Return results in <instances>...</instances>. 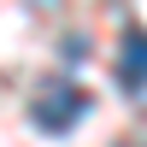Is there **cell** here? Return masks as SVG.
<instances>
[{
    "instance_id": "obj_3",
    "label": "cell",
    "mask_w": 147,
    "mask_h": 147,
    "mask_svg": "<svg viewBox=\"0 0 147 147\" xmlns=\"http://www.w3.org/2000/svg\"><path fill=\"white\" fill-rule=\"evenodd\" d=\"M124 147H141V141H124Z\"/></svg>"
},
{
    "instance_id": "obj_1",
    "label": "cell",
    "mask_w": 147,
    "mask_h": 147,
    "mask_svg": "<svg viewBox=\"0 0 147 147\" xmlns=\"http://www.w3.org/2000/svg\"><path fill=\"white\" fill-rule=\"evenodd\" d=\"M82 112H88V94H82V88H71V82H47V88L30 100V118H35V129H47V136L71 129Z\"/></svg>"
},
{
    "instance_id": "obj_2",
    "label": "cell",
    "mask_w": 147,
    "mask_h": 147,
    "mask_svg": "<svg viewBox=\"0 0 147 147\" xmlns=\"http://www.w3.org/2000/svg\"><path fill=\"white\" fill-rule=\"evenodd\" d=\"M118 82L129 94L147 88V30H124V47H118Z\"/></svg>"
}]
</instances>
